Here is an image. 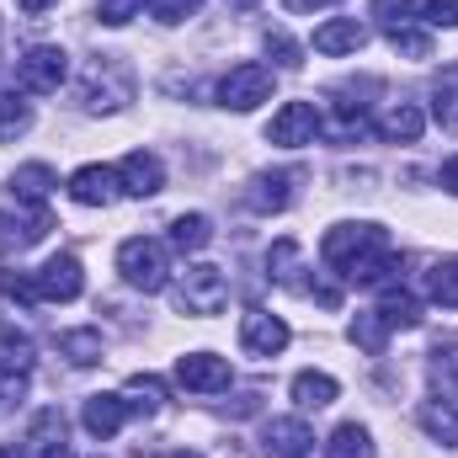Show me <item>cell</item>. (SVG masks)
Instances as JSON below:
<instances>
[{"mask_svg": "<svg viewBox=\"0 0 458 458\" xmlns=\"http://www.w3.org/2000/svg\"><path fill=\"white\" fill-rule=\"evenodd\" d=\"M54 187H59V182H54V171H48L43 160H32V165H21V171L11 176V192H16V203H27V208H43Z\"/></svg>", "mask_w": 458, "mask_h": 458, "instance_id": "18", "label": "cell"}, {"mask_svg": "<svg viewBox=\"0 0 458 458\" xmlns=\"http://www.w3.org/2000/svg\"><path fill=\"white\" fill-rule=\"evenodd\" d=\"M315 133H320V113H315V102H283L277 117L267 123V139L283 144V149H304V144H315Z\"/></svg>", "mask_w": 458, "mask_h": 458, "instance_id": "7", "label": "cell"}, {"mask_svg": "<svg viewBox=\"0 0 458 458\" xmlns=\"http://www.w3.org/2000/svg\"><path fill=\"white\" fill-rule=\"evenodd\" d=\"M416 421H421V432L427 437H437V443H458V405L454 400H427L421 411H416Z\"/></svg>", "mask_w": 458, "mask_h": 458, "instance_id": "22", "label": "cell"}, {"mask_svg": "<svg viewBox=\"0 0 458 458\" xmlns=\"http://www.w3.org/2000/svg\"><path fill=\"white\" fill-rule=\"evenodd\" d=\"M229 299V283L219 267H208V261H198V267H187L182 272V283H176V304H182V315H219Z\"/></svg>", "mask_w": 458, "mask_h": 458, "instance_id": "4", "label": "cell"}, {"mask_svg": "<svg viewBox=\"0 0 458 458\" xmlns=\"http://www.w3.org/2000/svg\"><path fill=\"white\" fill-rule=\"evenodd\" d=\"M272 97V70L267 64H234L225 81H219V102L229 113H250Z\"/></svg>", "mask_w": 458, "mask_h": 458, "instance_id": "6", "label": "cell"}, {"mask_svg": "<svg viewBox=\"0 0 458 458\" xmlns=\"http://www.w3.org/2000/svg\"><path fill=\"white\" fill-rule=\"evenodd\" d=\"M133 411H149V405H144V400H123V394H91V400H86V411H81V421H86V432H91V437H102V443H107V437L123 432V421H128Z\"/></svg>", "mask_w": 458, "mask_h": 458, "instance_id": "8", "label": "cell"}, {"mask_svg": "<svg viewBox=\"0 0 458 458\" xmlns=\"http://www.w3.org/2000/svg\"><path fill=\"white\" fill-rule=\"evenodd\" d=\"M411 11H416V0H373V16L394 32V27H411Z\"/></svg>", "mask_w": 458, "mask_h": 458, "instance_id": "34", "label": "cell"}, {"mask_svg": "<svg viewBox=\"0 0 458 458\" xmlns=\"http://www.w3.org/2000/svg\"><path fill=\"white\" fill-rule=\"evenodd\" d=\"M437 123H458V70H448L437 86Z\"/></svg>", "mask_w": 458, "mask_h": 458, "instance_id": "37", "label": "cell"}, {"mask_svg": "<svg viewBox=\"0 0 458 458\" xmlns=\"http://www.w3.org/2000/svg\"><path fill=\"white\" fill-rule=\"evenodd\" d=\"M336 394H342V384H336L331 373H315V368H310V373L293 378V400H299V411H326Z\"/></svg>", "mask_w": 458, "mask_h": 458, "instance_id": "21", "label": "cell"}, {"mask_svg": "<svg viewBox=\"0 0 458 458\" xmlns=\"http://www.w3.org/2000/svg\"><path fill=\"white\" fill-rule=\"evenodd\" d=\"M32 128V113H27V102L11 91V97H0V139H16V133H27Z\"/></svg>", "mask_w": 458, "mask_h": 458, "instance_id": "29", "label": "cell"}, {"mask_svg": "<svg viewBox=\"0 0 458 458\" xmlns=\"http://www.w3.org/2000/svg\"><path fill=\"white\" fill-rule=\"evenodd\" d=\"M326 458H373V437H368V427H357V421L336 427L331 443H326Z\"/></svg>", "mask_w": 458, "mask_h": 458, "instance_id": "23", "label": "cell"}, {"mask_svg": "<svg viewBox=\"0 0 458 458\" xmlns=\"http://www.w3.org/2000/svg\"><path fill=\"white\" fill-rule=\"evenodd\" d=\"M288 203H293V176L288 171H272V176L250 182V208L256 214H283Z\"/></svg>", "mask_w": 458, "mask_h": 458, "instance_id": "19", "label": "cell"}, {"mask_svg": "<svg viewBox=\"0 0 458 458\" xmlns=\"http://www.w3.org/2000/svg\"><path fill=\"white\" fill-rule=\"evenodd\" d=\"M27 394V378L21 373H0V411L11 405V400H21Z\"/></svg>", "mask_w": 458, "mask_h": 458, "instance_id": "40", "label": "cell"}, {"mask_svg": "<svg viewBox=\"0 0 458 458\" xmlns=\"http://www.w3.org/2000/svg\"><path fill=\"white\" fill-rule=\"evenodd\" d=\"M320 256H326V267H336L357 288L384 283L394 272V245H389V234L378 225H336L320 240Z\"/></svg>", "mask_w": 458, "mask_h": 458, "instance_id": "1", "label": "cell"}, {"mask_svg": "<svg viewBox=\"0 0 458 458\" xmlns=\"http://www.w3.org/2000/svg\"><path fill=\"white\" fill-rule=\"evenodd\" d=\"M59 352L75 368H91V362H102V331H64L59 336Z\"/></svg>", "mask_w": 458, "mask_h": 458, "instance_id": "26", "label": "cell"}, {"mask_svg": "<svg viewBox=\"0 0 458 458\" xmlns=\"http://www.w3.org/2000/svg\"><path fill=\"white\" fill-rule=\"evenodd\" d=\"M362 43H368V27H362V21H352V16L315 27V54H357Z\"/></svg>", "mask_w": 458, "mask_h": 458, "instance_id": "17", "label": "cell"}, {"mask_svg": "<svg viewBox=\"0 0 458 458\" xmlns=\"http://www.w3.org/2000/svg\"><path fill=\"white\" fill-rule=\"evenodd\" d=\"M176 384H182V389H198V394L229 389V362L214 357V352H187V357L176 362Z\"/></svg>", "mask_w": 458, "mask_h": 458, "instance_id": "12", "label": "cell"}, {"mask_svg": "<svg viewBox=\"0 0 458 458\" xmlns=\"http://www.w3.org/2000/svg\"><path fill=\"white\" fill-rule=\"evenodd\" d=\"M32 283H38V299H48V304H75V299H81V288H86L81 256H70V250L48 256V261H43V272H32Z\"/></svg>", "mask_w": 458, "mask_h": 458, "instance_id": "5", "label": "cell"}, {"mask_svg": "<svg viewBox=\"0 0 458 458\" xmlns=\"http://www.w3.org/2000/svg\"><path fill=\"white\" fill-rule=\"evenodd\" d=\"M0 458H16V448H0Z\"/></svg>", "mask_w": 458, "mask_h": 458, "instance_id": "44", "label": "cell"}, {"mask_svg": "<svg viewBox=\"0 0 458 458\" xmlns=\"http://www.w3.org/2000/svg\"><path fill=\"white\" fill-rule=\"evenodd\" d=\"M240 5H250V0H240Z\"/></svg>", "mask_w": 458, "mask_h": 458, "instance_id": "45", "label": "cell"}, {"mask_svg": "<svg viewBox=\"0 0 458 458\" xmlns=\"http://www.w3.org/2000/svg\"><path fill=\"white\" fill-rule=\"evenodd\" d=\"M427 293L443 304V310H458V261H437L427 272Z\"/></svg>", "mask_w": 458, "mask_h": 458, "instance_id": "27", "label": "cell"}, {"mask_svg": "<svg viewBox=\"0 0 458 458\" xmlns=\"http://www.w3.org/2000/svg\"><path fill=\"white\" fill-rule=\"evenodd\" d=\"M288 11H326V5H336V0H283Z\"/></svg>", "mask_w": 458, "mask_h": 458, "instance_id": "41", "label": "cell"}, {"mask_svg": "<svg viewBox=\"0 0 458 458\" xmlns=\"http://www.w3.org/2000/svg\"><path fill=\"white\" fill-rule=\"evenodd\" d=\"M443 187H448V192L458 198V155L448 160V165H443Z\"/></svg>", "mask_w": 458, "mask_h": 458, "instance_id": "42", "label": "cell"}, {"mask_svg": "<svg viewBox=\"0 0 458 458\" xmlns=\"http://www.w3.org/2000/svg\"><path fill=\"white\" fill-rule=\"evenodd\" d=\"M176 458H187V454H176Z\"/></svg>", "mask_w": 458, "mask_h": 458, "instance_id": "46", "label": "cell"}, {"mask_svg": "<svg viewBox=\"0 0 458 458\" xmlns=\"http://www.w3.org/2000/svg\"><path fill=\"white\" fill-rule=\"evenodd\" d=\"M378 320L389 326V331H416L421 326V299L411 293V288H384V299H378Z\"/></svg>", "mask_w": 458, "mask_h": 458, "instance_id": "15", "label": "cell"}, {"mask_svg": "<svg viewBox=\"0 0 458 458\" xmlns=\"http://www.w3.org/2000/svg\"><path fill=\"white\" fill-rule=\"evenodd\" d=\"M288 342H293V331H288L277 315H267V310H250V315L240 320V346H245L250 357H277Z\"/></svg>", "mask_w": 458, "mask_h": 458, "instance_id": "10", "label": "cell"}, {"mask_svg": "<svg viewBox=\"0 0 458 458\" xmlns=\"http://www.w3.org/2000/svg\"><path fill=\"white\" fill-rule=\"evenodd\" d=\"M267 54H272L283 70H299V64H304V48H299L283 27H267Z\"/></svg>", "mask_w": 458, "mask_h": 458, "instance_id": "31", "label": "cell"}, {"mask_svg": "<svg viewBox=\"0 0 458 458\" xmlns=\"http://www.w3.org/2000/svg\"><path fill=\"white\" fill-rule=\"evenodd\" d=\"M203 0H149V11H155V21H165V27H176V21H187L192 11H198Z\"/></svg>", "mask_w": 458, "mask_h": 458, "instance_id": "36", "label": "cell"}, {"mask_svg": "<svg viewBox=\"0 0 458 458\" xmlns=\"http://www.w3.org/2000/svg\"><path fill=\"white\" fill-rule=\"evenodd\" d=\"M208 240H214L208 214H182V219H171V245H176V250H203Z\"/></svg>", "mask_w": 458, "mask_h": 458, "instance_id": "25", "label": "cell"}, {"mask_svg": "<svg viewBox=\"0 0 458 458\" xmlns=\"http://www.w3.org/2000/svg\"><path fill=\"white\" fill-rule=\"evenodd\" d=\"M32 362H38V346L27 331H16L11 320H0V373H32Z\"/></svg>", "mask_w": 458, "mask_h": 458, "instance_id": "16", "label": "cell"}, {"mask_svg": "<svg viewBox=\"0 0 458 458\" xmlns=\"http://www.w3.org/2000/svg\"><path fill=\"white\" fill-rule=\"evenodd\" d=\"M352 342L362 346L368 357H384V342H389V326L378 320V310H368V315H357V326H352Z\"/></svg>", "mask_w": 458, "mask_h": 458, "instance_id": "28", "label": "cell"}, {"mask_svg": "<svg viewBox=\"0 0 458 458\" xmlns=\"http://www.w3.org/2000/svg\"><path fill=\"white\" fill-rule=\"evenodd\" d=\"M310 443H315V432H310L299 416H277V421H267V432H261V448L272 458H310Z\"/></svg>", "mask_w": 458, "mask_h": 458, "instance_id": "13", "label": "cell"}, {"mask_svg": "<svg viewBox=\"0 0 458 458\" xmlns=\"http://www.w3.org/2000/svg\"><path fill=\"white\" fill-rule=\"evenodd\" d=\"M117 187H123L128 198H155V192L165 187V165H160V155H149V149L123 155V165H117Z\"/></svg>", "mask_w": 458, "mask_h": 458, "instance_id": "11", "label": "cell"}, {"mask_svg": "<svg viewBox=\"0 0 458 458\" xmlns=\"http://www.w3.org/2000/svg\"><path fill=\"white\" fill-rule=\"evenodd\" d=\"M144 5H149V0H102V5H97V16H102L107 27H123V21H133Z\"/></svg>", "mask_w": 458, "mask_h": 458, "instance_id": "35", "label": "cell"}, {"mask_svg": "<svg viewBox=\"0 0 458 458\" xmlns=\"http://www.w3.org/2000/svg\"><path fill=\"white\" fill-rule=\"evenodd\" d=\"M389 48L405 54V59H432V38L416 32V27H394V32H389Z\"/></svg>", "mask_w": 458, "mask_h": 458, "instance_id": "30", "label": "cell"}, {"mask_svg": "<svg viewBox=\"0 0 458 458\" xmlns=\"http://www.w3.org/2000/svg\"><path fill=\"white\" fill-rule=\"evenodd\" d=\"M117 272L128 288L139 293H160L171 283V256H165V240H149V234H133L117 245Z\"/></svg>", "mask_w": 458, "mask_h": 458, "instance_id": "2", "label": "cell"}, {"mask_svg": "<svg viewBox=\"0 0 458 458\" xmlns=\"http://www.w3.org/2000/svg\"><path fill=\"white\" fill-rule=\"evenodd\" d=\"M21 458H75V454H70V427H64V411H38V416H32Z\"/></svg>", "mask_w": 458, "mask_h": 458, "instance_id": "9", "label": "cell"}, {"mask_svg": "<svg viewBox=\"0 0 458 458\" xmlns=\"http://www.w3.org/2000/svg\"><path fill=\"white\" fill-rule=\"evenodd\" d=\"M267 267H272V277L293 283V267H299V245H293V240H277V245H272V256H267Z\"/></svg>", "mask_w": 458, "mask_h": 458, "instance_id": "33", "label": "cell"}, {"mask_svg": "<svg viewBox=\"0 0 458 458\" xmlns=\"http://www.w3.org/2000/svg\"><path fill=\"white\" fill-rule=\"evenodd\" d=\"M128 389H133V394H144V405H160V400H165V384H160V378H149V373H133V378H128Z\"/></svg>", "mask_w": 458, "mask_h": 458, "instance_id": "39", "label": "cell"}, {"mask_svg": "<svg viewBox=\"0 0 458 458\" xmlns=\"http://www.w3.org/2000/svg\"><path fill=\"white\" fill-rule=\"evenodd\" d=\"M427 373H432V384H437V394L443 400H458V346H432V362H427Z\"/></svg>", "mask_w": 458, "mask_h": 458, "instance_id": "24", "label": "cell"}, {"mask_svg": "<svg viewBox=\"0 0 458 458\" xmlns=\"http://www.w3.org/2000/svg\"><path fill=\"white\" fill-rule=\"evenodd\" d=\"M0 299H5V304H38L32 272H5V277H0Z\"/></svg>", "mask_w": 458, "mask_h": 458, "instance_id": "32", "label": "cell"}, {"mask_svg": "<svg viewBox=\"0 0 458 458\" xmlns=\"http://www.w3.org/2000/svg\"><path fill=\"white\" fill-rule=\"evenodd\" d=\"M421 11H427L432 27H458V0H427Z\"/></svg>", "mask_w": 458, "mask_h": 458, "instance_id": "38", "label": "cell"}, {"mask_svg": "<svg viewBox=\"0 0 458 458\" xmlns=\"http://www.w3.org/2000/svg\"><path fill=\"white\" fill-rule=\"evenodd\" d=\"M421 128H427V113H421L416 102H400V107H389V113L378 117V133H384L389 144H416Z\"/></svg>", "mask_w": 458, "mask_h": 458, "instance_id": "20", "label": "cell"}, {"mask_svg": "<svg viewBox=\"0 0 458 458\" xmlns=\"http://www.w3.org/2000/svg\"><path fill=\"white\" fill-rule=\"evenodd\" d=\"M16 5H21V11H27V16H38V11H48V5H54V0H16Z\"/></svg>", "mask_w": 458, "mask_h": 458, "instance_id": "43", "label": "cell"}, {"mask_svg": "<svg viewBox=\"0 0 458 458\" xmlns=\"http://www.w3.org/2000/svg\"><path fill=\"white\" fill-rule=\"evenodd\" d=\"M64 81H70V54L54 48V43H38V48H27V54L16 59V86L32 91V97H48V91H59Z\"/></svg>", "mask_w": 458, "mask_h": 458, "instance_id": "3", "label": "cell"}, {"mask_svg": "<svg viewBox=\"0 0 458 458\" xmlns=\"http://www.w3.org/2000/svg\"><path fill=\"white\" fill-rule=\"evenodd\" d=\"M70 198L81 208H107L117 198V171H107V165H81L70 176Z\"/></svg>", "mask_w": 458, "mask_h": 458, "instance_id": "14", "label": "cell"}]
</instances>
